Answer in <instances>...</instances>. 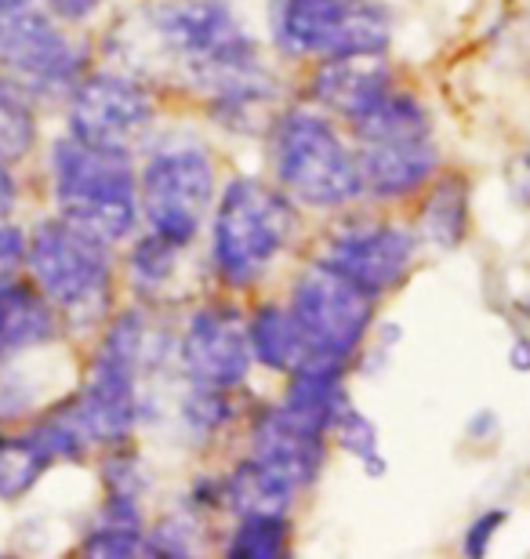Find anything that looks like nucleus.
Returning a JSON list of instances; mask_svg holds the SVG:
<instances>
[{
  "label": "nucleus",
  "mask_w": 530,
  "mask_h": 559,
  "mask_svg": "<svg viewBox=\"0 0 530 559\" xmlns=\"http://www.w3.org/2000/svg\"><path fill=\"white\" fill-rule=\"evenodd\" d=\"M145 26L182 81L208 98L222 128L236 135L269 131L280 87L229 0H161Z\"/></svg>",
  "instance_id": "f257e3e1"
},
{
  "label": "nucleus",
  "mask_w": 530,
  "mask_h": 559,
  "mask_svg": "<svg viewBox=\"0 0 530 559\" xmlns=\"http://www.w3.org/2000/svg\"><path fill=\"white\" fill-rule=\"evenodd\" d=\"M298 207L276 182L251 175L229 178L211 215V265L222 284L251 287L291 248Z\"/></svg>",
  "instance_id": "f03ea898"
},
{
  "label": "nucleus",
  "mask_w": 530,
  "mask_h": 559,
  "mask_svg": "<svg viewBox=\"0 0 530 559\" xmlns=\"http://www.w3.org/2000/svg\"><path fill=\"white\" fill-rule=\"evenodd\" d=\"M51 182L55 204L70 226L103 243L131 237L139 222V178L131 171V153L98 150L70 135L51 150Z\"/></svg>",
  "instance_id": "7ed1b4c3"
},
{
  "label": "nucleus",
  "mask_w": 530,
  "mask_h": 559,
  "mask_svg": "<svg viewBox=\"0 0 530 559\" xmlns=\"http://www.w3.org/2000/svg\"><path fill=\"white\" fill-rule=\"evenodd\" d=\"M269 164L273 178L295 204L331 211L364 193L356 153L327 117L291 109L269 124Z\"/></svg>",
  "instance_id": "20e7f679"
},
{
  "label": "nucleus",
  "mask_w": 530,
  "mask_h": 559,
  "mask_svg": "<svg viewBox=\"0 0 530 559\" xmlns=\"http://www.w3.org/2000/svg\"><path fill=\"white\" fill-rule=\"evenodd\" d=\"M269 33L291 59L381 55L392 40L389 11L378 0H269Z\"/></svg>",
  "instance_id": "39448f33"
},
{
  "label": "nucleus",
  "mask_w": 530,
  "mask_h": 559,
  "mask_svg": "<svg viewBox=\"0 0 530 559\" xmlns=\"http://www.w3.org/2000/svg\"><path fill=\"white\" fill-rule=\"evenodd\" d=\"M30 273L40 295L73 323H95L109 306L113 270L106 243L87 237L66 218L40 222L26 248Z\"/></svg>",
  "instance_id": "423d86ee"
},
{
  "label": "nucleus",
  "mask_w": 530,
  "mask_h": 559,
  "mask_svg": "<svg viewBox=\"0 0 530 559\" xmlns=\"http://www.w3.org/2000/svg\"><path fill=\"white\" fill-rule=\"evenodd\" d=\"M214 204V160L200 142H164L139 178V211L156 237L189 248Z\"/></svg>",
  "instance_id": "0eeeda50"
},
{
  "label": "nucleus",
  "mask_w": 530,
  "mask_h": 559,
  "mask_svg": "<svg viewBox=\"0 0 530 559\" xmlns=\"http://www.w3.org/2000/svg\"><path fill=\"white\" fill-rule=\"evenodd\" d=\"M145 356V323L139 312H123L109 328L92 364L84 393L70 407L87 443L128 440L139 418V367Z\"/></svg>",
  "instance_id": "6e6552de"
},
{
  "label": "nucleus",
  "mask_w": 530,
  "mask_h": 559,
  "mask_svg": "<svg viewBox=\"0 0 530 559\" xmlns=\"http://www.w3.org/2000/svg\"><path fill=\"white\" fill-rule=\"evenodd\" d=\"M287 309L302 331L309 360L334 364L353 360L375 320V298L320 262L295 280Z\"/></svg>",
  "instance_id": "1a4fd4ad"
},
{
  "label": "nucleus",
  "mask_w": 530,
  "mask_h": 559,
  "mask_svg": "<svg viewBox=\"0 0 530 559\" xmlns=\"http://www.w3.org/2000/svg\"><path fill=\"white\" fill-rule=\"evenodd\" d=\"M0 62L33 92H62L81 73V51L55 29L37 0H0Z\"/></svg>",
  "instance_id": "9d476101"
},
{
  "label": "nucleus",
  "mask_w": 530,
  "mask_h": 559,
  "mask_svg": "<svg viewBox=\"0 0 530 559\" xmlns=\"http://www.w3.org/2000/svg\"><path fill=\"white\" fill-rule=\"evenodd\" d=\"M156 120V106L142 84L120 73H95L73 87L70 135L113 153H131Z\"/></svg>",
  "instance_id": "9b49d317"
},
{
  "label": "nucleus",
  "mask_w": 530,
  "mask_h": 559,
  "mask_svg": "<svg viewBox=\"0 0 530 559\" xmlns=\"http://www.w3.org/2000/svg\"><path fill=\"white\" fill-rule=\"evenodd\" d=\"M414 251H419V237L392 222H349V226L334 229L323 243L320 265L345 276L364 295L378 298L389 295L403 276L411 273Z\"/></svg>",
  "instance_id": "f8f14e48"
},
{
  "label": "nucleus",
  "mask_w": 530,
  "mask_h": 559,
  "mask_svg": "<svg viewBox=\"0 0 530 559\" xmlns=\"http://www.w3.org/2000/svg\"><path fill=\"white\" fill-rule=\"evenodd\" d=\"M251 342L247 323L229 306H204L189 317L182 342H178V364L189 378V385L204 389H240L251 371Z\"/></svg>",
  "instance_id": "ddd939ff"
},
{
  "label": "nucleus",
  "mask_w": 530,
  "mask_h": 559,
  "mask_svg": "<svg viewBox=\"0 0 530 559\" xmlns=\"http://www.w3.org/2000/svg\"><path fill=\"white\" fill-rule=\"evenodd\" d=\"M251 457L284 476L295 490L317 484L323 457H327V432L287 415L284 407L258 411L251 421Z\"/></svg>",
  "instance_id": "4468645a"
},
{
  "label": "nucleus",
  "mask_w": 530,
  "mask_h": 559,
  "mask_svg": "<svg viewBox=\"0 0 530 559\" xmlns=\"http://www.w3.org/2000/svg\"><path fill=\"white\" fill-rule=\"evenodd\" d=\"M360 178H364V193L378 200H400L411 197L433 178L439 153L428 135H400V139H375L360 142L356 153Z\"/></svg>",
  "instance_id": "2eb2a0df"
},
{
  "label": "nucleus",
  "mask_w": 530,
  "mask_h": 559,
  "mask_svg": "<svg viewBox=\"0 0 530 559\" xmlns=\"http://www.w3.org/2000/svg\"><path fill=\"white\" fill-rule=\"evenodd\" d=\"M392 70L381 62V55H345V59H323L309 81L313 103L327 114L356 120L370 106L392 92Z\"/></svg>",
  "instance_id": "dca6fc26"
},
{
  "label": "nucleus",
  "mask_w": 530,
  "mask_h": 559,
  "mask_svg": "<svg viewBox=\"0 0 530 559\" xmlns=\"http://www.w3.org/2000/svg\"><path fill=\"white\" fill-rule=\"evenodd\" d=\"M345 364L334 360H306L291 371V385L280 407L287 415H295L298 421L313 425V429L331 432V421L338 418V411L349 404L345 393Z\"/></svg>",
  "instance_id": "f3484780"
},
{
  "label": "nucleus",
  "mask_w": 530,
  "mask_h": 559,
  "mask_svg": "<svg viewBox=\"0 0 530 559\" xmlns=\"http://www.w3.org/2000/svg\"><path fill=\"white\" fill-rule=\"evenodd\" d=\"M219 490H222V506L233 509L236 516H287L291 501L298 495L284 476H276L273 468H266L255 457H244L222 479Z\"/></svg>",
  "instance_id": "a211bd4d"
},
{
  "label": "nucleus",
  "mask_w": 530,
  "mask_h": 559,
  "mask_svg": "<svg viewBox=\"0 0 530 559\" xmlns=\"http://www.w3.org/2000/svg\"><path fill=\"white\" fill-rule=\"evenodd\" d=\"M55 334V306L33 287L0 284V356L33 349Z\"/></svg>",
  "instance_id": "6ab92c4d"
},
{
  "label": "nucleus",
  "mask_w": 530,
  "mask_h": 559,
  "mask_svg": "<svg viewBox=\"0 0 530 559\" xmlns=\"http://www.w3.org/2000/svg\"><path fill=\"white\" fill-rule=\"evenodd\" d=\"M247 342H251L255 360L280 374H291L298 364L309 360L306 342H302V331L287 306H258L255 317L247 320Z\"/></svg>",
  "instance_id": "aec40b11"
},
{
  "label": "nucleus",
  "mask_w": 530,
  "mask_h": 559,
  "mask_svg": "<svg viewBox=\"0 0 530 559\" xmlns=\"http://www.w3.org/2000/svg\"><path fill=\"white\" fill-rule=\"evenodd\" d=\"M469 229V182L461 175H444L425 197L419 233L436 248H458Z\"/></svg>",
  "instance_id": "412c9836"
},
{
  "label": "nucleus",
  "mask_w": 530,
  "mask_h": 559,
  "mask_svg": "<svg viewBox=\"0 0 530 559\" xmlns=\"http://www.w3.org/2000/svg\"><path fill=\"white\" fill-rule=\"evenodd\" d=\"M87 556H145L150 552V538L142 531L139 498L131 495H109L103 520L84 542Z\"/></svg>",
  "instance_id": "4be33fe9"
},
{
  "label": "nucleus",
  "mask_w": 530,
  "mask_h": 559,
  "mask_svg": "<svg viewBox=\"0 0 530 559\" xmlns=\"http://www.w3.org/2000/svg\"><path fill=\"white\" fill-rule=\"evenodd\" d=\"M356 142H375V139H400V135H428L433 124H428L425 106L408 92H392L381 98L378 106H370L364 117L349 120Z\"/></svg>",
  "instance_id": "5701e85b"
},
{
  "label": "nucleus",
  "mask_w": 530,
  "mask_h": 559,
  "mask_svg": "<svg viewBox=\"0 0 530 559\" xmlns=\"http://www.w3.org/2000/svg\"><path fill=\"white\" fill-rule=\"evenodd\" d=\"M48 462H55V457L37 432L0 440V498H19L22 490H30Z\"/></svg>",
  "instance_id": "b1692460"
},
{
  "label": "nucleus",
  "mask_w": 530,
  "mask_h": 559,
  "mask_svg": "<svg viewBox=\"0 0 530 559\" xmlns=\"http://www.w3.org/2000/svg\"><path fill=\"white\" fill-rule=\"evenodd\" d=\"M291 549L287 516H240L229 534L225 552L236 559H280Z\"/></svg>",
  "instance_id": "393cba45"
},
{
  "label": "nucleus",
  "mask_w": 530,
  "mask_h": 559,
  "mask_svg": "<svg viewBox=\"0 0 530 559\" xmlns=\"http://www.w3.org/2000/svg\"><path fill=\"white\" fill-rule=\"evenodd\" d=\"M334 443L342 447L345 454H353L360 465H364L367 476H381L386 473V454H381V443H378V429L375 421L367 415H360L353 404H345L338 411V418L331 421V432Z\"/></svg>",
  "instance_id": "a878e982"
},
{
  "label": "nucleus",
  "mask_w": 530,
  "mask_h": 559,
  "mask_svg": "<svg viewBox=\"0 0 530 559\" xmlns=\"http://www.w3.org/2000/svg\"><path fill=\"white\" fill-rule=\"evenodd\" d=\"M33 135H37V128H33L26 95L0 76V160H15V156L30 153Z\"/></svg>",
  "instance_id": "bb28decb"
},
{
  "label": "nucleus",
  "mask_w": 530,
  "mask_h": 559,
  "mask_svg": "<svg viewBox=\"0 0 530 559\" xmlns=\"http://www.w3.org/2000/svg\"><path fill=\"white\" fill-rule=\"evenodd\" d=\"M178 251H182L178 243L156 237V233L142 237L139 243H134V251H131V276H134V284H139L142 290H161L167 280L175 276Z\"/></svg>",
  "instance_id": "cd10ccee"
},
{
  "label": "nucleus",
  "mask_w": 530,
  "mask_h": 559,
  "mask_svg": "<svg viewBox=\"0 0 530 559\" xmlns=\"http://www.w3.org/2000/svg\"><path fill=\"white\" fill-rule=\"evenodd\" d=\"M182 418L189 421V429H197L200 436L219 432L225 421H233V400L225 389H204L193 385V393L182 404Z\"/></svg>",
  "instance_id": "c85d7f7f"
},
{
  "label": "nucleus",
  "mask_w": 530,
  "mask_h": 559,
  "mask_svg": "<svg viewBox=\"0 0 530 559\" xmlns=\"http://www.w3.org/2000/svg\"><path fill=\"white\" fill-rule=\"evenodd\" d=\"M505 523V512H483V516H476L469 523L466 531V542H461V549H466V556H487L494 534H498V527Z\"/></svg>",
  "instance_id": "c756f323"
},
{
  "label": "nucleus",
  "mask_w": 530,
  "mask_h": 559,
  "mask_svg": "<svg viewBox=\"0 0 530 559\" xmlns=\"http://www.w3.org/2000/svg\"><path fill=\"white\" fill-rule=\"evenodd\" d=\"M22 262H26V240H22L19 229L0 222V284H8Z\"/></svg>",
  "instance_id": "7c9ffc66"
},
{
  "label": "nucleus",
  "mask_w": 530,
  "mask_h": 559,
  "mask_svg": "<svg viewBox=\"0 0 530 559\" xmlns=\"http://www.w3.org/2000/svg\"><path fill=\"white\" fill-rule=\"evenodd\" d=\"M48 4L55 8V15H62V19H70V22H81V19L92 15V11L103 4V0H48Z\"/></svg>",
  "instance_id": "2f4dec72"
},
{
  "label": "nucleus",
  "mask_w": 530,
  "mask_h": 559,
  "mask_svg": "<svg viewBox=\"0 0 530 559\" xmlns=\"http://www.w3.org/2000/svg\"><path fill=\"white\" fill-rule=\"evenodd\" d=\"M11 207H15V182H11L4 160H0V218H4Z\"/></svg>",
  "instance_id": "473e14b6"
},
{
  "label": "nucleus",
  "mask_w": 530,
  "mask_h": 559,
  "mask_svg": "<svg viewBox=\"0 0 530 559\" xmlns=\"http://www.w3.org/2000/svg\"><path fill=\"white\" fill-rule=\"evenodd\" d=\"M509 364L516 371H530V338H516L513 353H509Z\"/></svg>",
  "instance_id": "72a5a7b5"
}]
</instances>
